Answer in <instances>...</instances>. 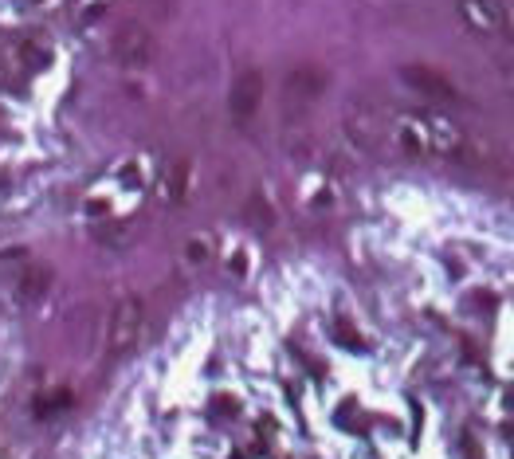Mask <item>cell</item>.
I'll return each instance as SVG.
<instances>
[{"mask_svg":"<svg viewBox=\"0 0 514 459\" xmlns=\"http://www.w3.org/2000/svg\"><path fill=\"white\" fill-rule=\"evenodd\" d=\"M142 326H146V314H142V303L138 299H122L110 314V334H106V346L110 354H126L138 346L142 338Z\"/></svg>","mask_w":514,"mask_h":459,"instance_id":"obj_1","label":"cell"},{"mask_svg":"<svg viewBox=\"0 0 514 459\" xmlns=\"http://www.w3.org/2000/svg\"><path fill=\"white\" fill-rule=\"evenodd\" d=\"M150 51H154V40H150V32H142V28H126V32H118V40H114V55H122V59L134 63V67H142V63L150 59Z\"/></svg>","mask_w":514,"mask_h":459,"instance_id":"obj_2","label":"cell"}]
</instances>
